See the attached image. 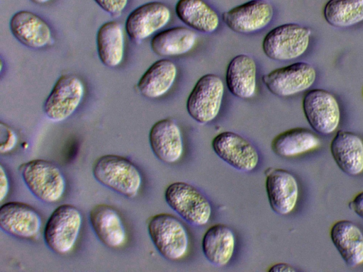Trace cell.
<instances>
[{
  "mask_svg": "<svg viewBox=\"0 0 363 272\" xmlns=\"http://www.w3.org/2000/svg\"><path fill=\"white\" fill-rule=\"evenodd\" d=\"M92 173L101 185L128 198L136 197L141 188L143 179L138 168L121 156L101 157L95 162Z\"/></svg>",
  "mask_w": 363,
  "mask_h": 272,
  "instance_id": "obj_1",
  "label": "cell"
},
{
  "mask_svg": "<svg viewBox=\"0 0 363 272\" xmlns=\"http://www.w3.org/2000/svg\"><path fill=\"white\" fill-rule=\"evenodd\" d=\"M27 188L40 200L48 203L59 202L66 190V180L60 169L45 159H33L19 167Z\"/></svg>",
  "mask_w": 363,
  "mask_h": 272,
  "instance_id": "obj_2",
  "label": "cell"
},
{
  "mask_svg": "<svg viewBox=\"0 0 363 272\" xmlns=\"http://www.w3.org/2000/svg\"><path fill=\"white\" fill-rule=\"evenodd\" d=\"M82 215L72 205L58 206L51 214L44 230V240L50 249L63 255L71 252L81 231Z\"/></svg>",
  "mask_w": 363,
  "mask_h": 272,
  "instance_id": "obj_3",
  "label": "cell"
},
{
  "mask_svg": "<svg viewBox=\"0 0 363 272\" xmlns=\"http://www.w3.org/2000/svg\"><path fill=\"white\" fill-rule=\"evenodd\" d=\"M150 237L160 255L169 261L183 258L189 247V237L183 224L174 215L160 213L148 222Z\"/></svg>",
  "mask_w": 363,
  "mask_h": 272,
  "instance_id": "obj_4",
  "label": "cell"
},
{
  "mask_svg": "<svg viewBox=\"0 0 363 272\" xmlns=\"http://www.w3.org/2000/svg\"><path fill=\"white\" fill-rule=\"evenodd\" d=\"M311 30L289 23L269 30L262 40V50L269 59L287 61L301 57L308 49Z\"/></svg>",
  "mask_w": 363,
  "mask_h": 272,
  "instance_id": "obj_5",
  "label": "cell"
},
{
  "mask_svg": "<svg viewBox=\"0 0 363 272\" xmlns=\"http://www.w3.org/2000/svg\"><path fill=\"white\" fill-rule=\"evenodd\" d=\"M167 205L182 219L194 226L208 223L212 207L208 199L194 186L186 182H174L164 193Z\"/></svg>",
  "mask_w": 363,
  "mask_h": 272,
  "instance_id": "obj_6",
  "label": "cell"
},
{
  "mask_svg": "<svg viewBox=\"0 0 363 272\" xmlns=\"http://www.w3.org/2000/svg\"><path fill=\"white\" fill-rule=\"evenodd\" d=\"M223 95L222 79L214 74H204L196 82L187 98L186 110L196 122L208 123L218 115Z\"/></svg>",
  "mask_w": 363,
  "mask_h": 272,
  "instance_id": "obj_7",
  "label": "cell"
},
{
  "mask_svg": "<svg viewBox=\"0 0 363 272\" xmlns=\"http://www.w3.org/2000/svg\"><path fill=\"white\" fill-rule=\"evenodd\" d=\"M84 92V85L77 76H60L44 103L45 114L54 122L65 120L76 111Z\"/></svg>",
  "mask_w": 363,
  "mask_h": 272,
  "instance_id": "obj_8",
  "label": "cell"
},
{
  "mask_svg": "<svg viewBox=\"0 0 363 272\" xmlns=\"http://www.w3.org/2000/svg\"><path fill=\"white\" fill-rule=\"evenodd\" d=\"M315 79V68L304 62L277 68L262 77L267 89L274 95L281 97L291 96L308 89Z\"/></svg>",
  "mask_w": 363,
  "mask_h": 272,
  "instance_id": "obj_9",
  "label": "cell"
},
{
  "mask_svg": "<svg viewBox=\"0 0 363 272\" xmlns=\"http://www.w3.org/2000/svg\"><path fill=\"white\" fill-rule=\"evenodd\" d=\"M302 106L308 123L317 132L329 135L338 127L340 106L329 91L321 89L308 91L303 96Z\"/></svg>",
  "mask_w": 363,
  "mask_h": 272,
  "instance_id": "obj_10",
  "label": "cell"
},
{
  "mask_svg": "<svg viewBox=\"0 0 363 272\" xmlns=\"http://www.w3.org/2000/svg\"><path fill=\"white\" fill-rule=\"evenodd\" d=\"M216 154L234 169L244 172L254 170L259 162V154L255 147L238 133L224 131L212 140Z\"/></svg>",
  "mask_w": 363,
  "mask_h": 272,
  "instance_id": "obj_11",
  "label": "cell"
},
{
  "mask_svg": "<svg viewBox=\"0 0 363 272\" xmlns=\"http://www.w3.org/2000/svg\"><path fill=\"white\" fill-rule=\"evenodd\" d=\"M0 227L16 238L35 239L40 233L42 219L32 206L21 202H8L0 208Z\"/></svg>",
  "mask_w": 363,
  "mask_h": 272,
  "instance_id": "obj_12",
  "label": "cell"
},
{
  "mask_svg": "<svg viewBox=\"0 0 363 272\" xmlns=\"http://www.w3.org/2000/svg\"><path fill=\"white\" fill-rule=\"evenodd\" d=\"M274 16L272 5L266 0H250L222 14V20L233 31L251 33L266 27Z\"/></svg>",
  "mask_w": 363,
  "mask_h": 272,
  "instance_id": "obj_13",
  "label": "cell"
},
{
  "mask_svg": "<svg viewBox=\"0 0 363 272\" xmlns=\"http://www.w3.org/2000/svg\"><path fill=\"white\" fill-rule=\"evenodd\" d=\"M171 18V11L164 3L151 1L139 6L128 16L125 28L129 38L144 40L164 28Z\"/></svg>",
  "mask_w": 363,
  "mask_h": 272,
  "instance_id": "obj_14",
  "label": "cell"
},
{
  "mask_svg": "<svg viewBox=\"0 0 363 272\" xmlns=\"http://www.w3.org/2000/svg\"><path fill=\"white\" fill-rule=\"evenodd\" d=\"M266 175V191L271 208L280 215L289 214L295 208L298 198L296 178L281 169H274Z\"/></svg>",
  "mask_w": 363,
  "mask_h": 272,
  "instance_id": "obj_15",
  "label": "cell"
},
{
  "mask_svg": "<svg viewBox=\"0 0 363 272\" xmlns=\"http://www.w3.org/2000/svg\"><path fill=\"white\" fill-rule=\"evenodd\" d=\"M150 147L155 157L166 164H173L182 156L184 144L178 125L170 118L156 122L149 133Z\"/></svg>",
  "mask_w": 363,
  "mask_h": 272,
  "instance_id": "obj_16",
  "label": "cell"
},
{
  "mask_svg": "<svg viewBox=\"0 0 363 272\" xmlns=\"http://www.w3.org/2000/svg\"><path fill=\"white\" fill-rule=\"evenodd\" d=\"M10 30L21 44L30 48H42L52 39V31L48 23L30 11H19L11 18Z\"/></svg>",
  "mask_w": 363,
  "mask_h": 272,
  "instance_id": "obj_17",
  "label": "cell"
},
{
  "mask_svg": "<svg viewBox=\"0 0 363 272\" xmlns=\"http://www.w3.org/2000/svg\"><path fill=\"white\" fill-rule=\"evenodd\" d=\"M89 220L95 234L100 242L111 249L124 246L127 240L126 231L119 213L113 207L99 204L89 213Z\"/></svg>",
  "mask_w": 363,
  "mask_h": 272,
  "instance_id": "obj_18",
  "label": "cell"
},
{
  "mask_svg": "<svg viewBox=\"0 0 363 272\" xmlns=\"http://www.w3.org/2000/svg\"><path fill=\"white\" fill-rule=\"evenodd\" d=\"M330 149L336 164L345 174L355 176L363 172V140L359 135L339 130L330 142Z\"/></svg>",
  "mask_w": 363,
  "mask_h": 272,
  "instance_id": "obj_19",
  "label": "cell"
},
{
  "mask_svg": "<svg viewBox=\"0 0 363 272\" xmlns=\"http://www.w3.org/2000/svg\"><path fill=\"white\" fill-rule=\"evenodd\" d=\"M330 236L347 266L355 268L363 264V232L355 223L338 220L331 227Z\"/></svg>",
  "mask_w": 363,
  "mask_h": 272,
  "instance_id": "obj_20",
  "label": "cell"
},
{
  "mask_svg": "<svg viewBox=\"0 0 363 272\" xmlns=\"http://www.w3.org/2000/svg\"><path fill=\"white\" fill-rule=\"evenodd\" d=\"M225 82L235 96L244 99L252 98L257 86V64L254 59L245 54L234 57L228 64Z\"/></svg>",
  "mask_w": 363,
  "mask_h": 272,
  "instance_id": "obj_21",
  "label": "cell"
},
{
  "mask_svg": "<svg viewBox=\"0 0 363 272\" xmlns=\"http://www.w3.org/2000/svg\"><path fill=\"white\" fill-rule=\"evenodd\" d=\"M201 246L204 256L210 263L217 266H225L235 251L234 233L224 224L214 225L205 232Z\"/></svg>",
  "mask_w": 363,
  "mask_h": 272,
  "instance_id": "obj_22",
  "label": "cell"
},
{
  "mask_svg": "<svg viewBox=\"0 0 363 272\" xmlns=\"http://www.w3.org/2000/svg\"><path fill=\"white\" fill-rule=\"evenodd\" d=\"M177 74V68L172 61L168 59L157 60L142 75L138 89L145 97L160 98L172 86Z\"/></svg>",
  "mask_w": 363,
  "mask_h": 272,
  "instance_id": "obj_23",
  "label": "cell"
},
{
  "mask_svg": "<svg viewBox=\"0 0 363 272\" xmlns=\"http://www.w3.org/2000/svg\"><path fill=\"white\" fill-rule=\"evenodd\" d=\"M99 57L106 67H116L123 61L125 35L123 25L115 21L104 23L96 34Z\"/></svg>",
  "mask_w": 363,
  "mask_h": 272,
  "instance_id": "obj_24",
  "label": "cell"
},
{
  "mask_svg": "<svg viewBox=\"0 0 363 272\" xmlns=\"http://www.w3.org/2000/svg\"><path fill=\"white\" fill-rule=\"evenodd\" d=\"M175 13L185 25L201 33H213L219 26L218 13L203 0H179Z\"/></svg>",
  "mask_w": 363,
  "mask_h": 272,
  "instance_id": "obj_25",
  "label": "cell"
},
{
  "mask_svg": "<svg viewBox=\"0 0 363 272\" xmlns=\"http://www.w3.org/2000/svg\"><path fill=\"white\" fill-rule=\"evenodd\" d=\"M320 144V138L309 129L294 128L277 135L271 147L277 155L289 158L312 151Z\"/></svg>",
  "mask_w": 363,
  "mask_h": 272,
  "instance_id": "obj_26",
  "label": "cell"
},
{
  "mask_svg": "<svg viewBox=\"0 0 363 272\" xmlns=\"http://www.w3.org/2000/svg\"><path fill=\"white\" fill-rule=\"evenodd\" d=\"M196 38L193 30L176 26L157 33L150 41V47L157 55L178 56L189 52L195 45Z\"/></svg>",
  "mask_w": 363,
  "mask_h": 272,
  "instance_id": "obj_27",
  "label": "cell"
},
{
  "mask_svg": "<svg viewBox=\"0 0 363 272\" xmlns=\"http://www.w3.org/2000/svg\"><path fill=\"white\" fill-rule=\"evenodd\" d=\"M323 16L332 26L347 28L363 21V0H329Z\"/></svg>",
  "mask_w": 363,
  "mask_h": 272,
  "instance_id": "obj_28",
  "label": "cell"
},
{
  "mask_svg": "<svg viewBox=\"0 0 363 272\" xmlns=\"http://www.w3.org/2000/svg\"><path fill=\"white\" fill-rule=\"evenodd\" d=\"M0 152L6 154L11 152L18 143V136L16 132L8 125L0 124Z\"/></svg>",
  "mask_w": 363,
  "mask_h": 272,
  "instance_id": "obj_29",
  "label": "cell"
},
{
  "mask_svg": "<svg viewBox=\"0 0 363 272\" xmlns=\"http://www.w3.org/2000/svg\"><path fill=\"white\" fill-rule=\"evenodd\" d=\"M104 11L113 16H120L126 8L129 0H94Z\"/></svg>",
  "mask_w": 363,
  "mask_h": 272,
  "instance_id": "obj_30",
  "label": "cell"
},
{
  "mask_svg": "<svg viewBox=\"0 0 363 272\" xmlns=\"http://www.w3.org/2000/svg\"><path fill=\"white\" fill-rule=\"evenodd\" d=\"M10 189L9 178L4 166L0 167V200L2 202L7 196Z\"/></svg>",
  "mask_w": 363,
  "mask_h": 272,
  "instance_id": "obj_31",
  "label": "cell"
},
{
  "mask_svg": "<svg viewBox=\"0 0 363 272\" xmlns=\"http://www.w3.org/2000/svg\"><path fill=\"white\" fill-rule=\"evenodd\" d=\"M348 205L350 210L363 219V191L357 193Z\"/></svg>",
  "mask_w": 363,
  "mask_h": 272,
  "instance_id": "obj_32",
  "label": "cell"
},
{
  "mask_svg": "<svg viewBox=\"0 0 363 272\" xmlns=\"http://www.w3.org/2000/svg\"><path fill=\"white\" fill-rule=\"evenodd\" d=\"M269 271L271 272H294L297 270L290 264L286 263H278L273 265Z\"/></svg>",
  "mask_w": 363,
  "mask_h": 272,
  "instance_id": "obj_33",
  "label": "cell"
},
{
  "mask_svg": "<svg viewBox=\"0 0 363 272\" xmlns=\"http://www.w3.org/2000/svg\"><path fill=\"white\" fill-rule=\"evenodd\" d=\"M30 1L36 4L43 5V4H48L51 0H30Z\"/></svg>",
  "mask_w": 363,
  "mask_h": 272,
  "instance_id": "obj_34",
  "label": "cell"
}]
</instances>
